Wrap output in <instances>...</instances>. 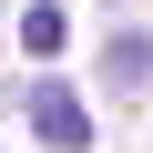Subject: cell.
<instances>
[{"label": "cell", "instance_id": "6da1fadb", "mask_svg": "<svg viewBox=\"0 0 153 153\" xmlns=\"http://www.w3.org/2000/svg\"><path fill=\"white\" fill-rule=\"evenodd\" d=\"M31 133H41L51 153H82V143H92V102L71 92V82H31Z\"/></svg>", "mask_w": 153, "mask_h": 153}, {"label": "cell", "instance_id": "7a4b0ae2", "mask_svg": "<svg viewBox=\"0 0 153 153\" xmlns=\"http://www.w3.org/2000/svg\"><path fill=\"white\" fill-rule=\"evenodd\" d=\"M102 82H112V92H143V82H153V41H143V31H123V41L102 51Z\"/></svg>", "mask_w": 153, "mask_h": 153}, {"label": "cell", "instance_id": "3957f363", "mask_svg": "<svg viewBox=\"0 0 153 153\" xmlns=\"http://www.w3.org/2000/svg\"><path fill=\"white\" fill-rule=\"evenodd\" d=\"M61 41H71V21H61V10H31V21H21V51H41V61H51Z\"/></svg>", "mask_w": 153, "mask_h": 153}]
</instances>
